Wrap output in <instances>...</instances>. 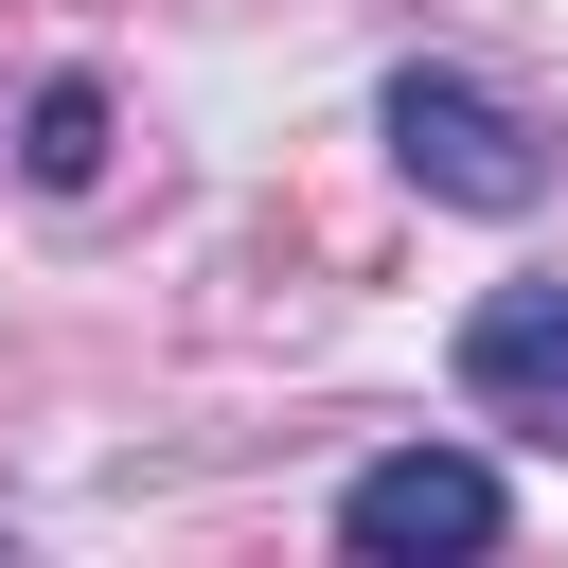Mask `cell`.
Listing matches in <instances>:
<instances>
[{
	"instance_id": "obj_1",
	"label": "cell",
	"mask_w": 568,
	"mask_h": 568,
	"mask_svg": "<svg viewBox=\"0 0 568 568\" xmlns=\"http://www.w3.org/2000/svg\"><path fill=\"white\" fill-rule=\"evenodd\" d=\"M373 124H390V160H408L426 195H462V213H532V195H550V142H532L479 71H390Z\"/></svg>"
},
{
	"instance_id": "obj_2",
	"label": "cell",
	"mask_w": 568,
	"mask_h": 568,
	"mask_svg": "<svg viewBox=\"0 0 568 568\" xmlns=\"http://www.w3.org/2000/svg\"><path fill=\"white\" fill-rule=\"evenodd\" d=\"M515 532V497H497V462H462V444H390V462H355V497H337V550H497Z\"/></svg>"
},
{
	"instance_id": "obj_3",
	"label": "cell",
	"mask_w": 568,
	"mask_h": 568,
	"mask_svg": "<svg viewBox=\"0 0 568 568\" xmlns=\"http://www.w3.org/2000/svg\"><path fill=\"white\" fill-rule=\"evenodd\" d=\"M462 390L497 426H568V284H497L462 320Z\"/></svg>"
},
{
	"instance_id": "obj_4",
	"label": "cell",
	"mask_w": 568,
	"mask_h": 568,
	"mask_svg": "<svg viewBox=\"0 0 568 568\" xmlns=\"http://www.w3.org/2000/svg\"><path fill=\"white\" fill-rule=\"evenodd\" d=\"M18 160H36L53 195H89V178H106V89H89V71H53V89H36V124H18Z\"/></svg>"
}]
</instances>
